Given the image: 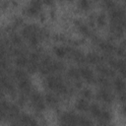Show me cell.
Returning a JSON list of instances; mask_svg holds the SVG:
<instances>
[{"mask_svg":"<svg viewBox=\"0 0 126 126\" xmlns=\"http://www.w3.org/2000/svg\"><path fill=\"white\" fill-rule=\"evenodd\" d=\"M119 99H120L121 101H123V102H126V93L121 92V94H120V95H119Z\"/></svg>","mask_w":126,"mask_h":126,"instance_id":"e575fe53","label":"cell"},{"mask_svg":"<svg viewBox=\"0 0 126 126\" xmlns=\"http://www.w3.org/2000/svg\"><path fill=\"white\" fill-rule=\"evenodd\" d=\"M97 71L100 74H102V76H105V77H114V75H115L113 70L108 69V68H106V67H104L102 65L97 66Z\"/></svg>","mask_w":126,"mask_h":126,"instance_id":"52a82bcc","label":"cell"},{"mask_svg":"<svg viewBox=\"0 0 126 126\" xmlns=\"http://www.w3.org/2000/svg\"><path fill=\"white\" fill-rule=\"evenodd\" d=\"M11 40H12V42H13L15 45H20V44L22 43V39H21V37H20L18 34H16V33L12 34V36H11Z\"/></svg>","mask_w":126,"mask_h":126,"instance_id":"4316f807","label":"cell"},{"mask_svg":"<svg viewBox=\"0 0 126 126\" xmlns=\"http://www.w3.org/2000/svg\"><path fill=\"white\" fill-rule=\"evenodd\" d=\"M110 118H111V116H110V113H109L108 111H106V110L101 111V113H100V115H99V119H100V122H101V123H106V122H108V121L110 120Z\"/></svg>","mask_w":126,"mask_h":126,"instance_id":"9a60e30c","label":"cell"},{"mask_svg":"<svg viewBox=\"0 0 126 126\" xmlns=\"http://www.w3.org/2000/svg\"><path fill=\"white\" fill-rule=\"evenodd\" d=\"M81 94H82V96H83L84 98H87V99H89V98L92 97V92H91L89 89H84V90L81 92Z\"/></svg>","mask_w":126,"mask_h":126,"instance_id":"4dcf8cb0","label":"cell"},{"mask_svg":"<svg viewBox=\"0 0 126 126\" xmlns=\"http://www.w3.org/2000/svg\"><path fill=\"white\" fill-rule=\"evenodd\" d=\"M116 53H117L119 56H125L126 51H125V49H124L123 47H118V48L116 49Z\"/></svg>","mask_w":126,"mask_h":126,"instance_id":"d6a6232c","label":"cell"},{"mask_svg":"<svg viewBox=\"0 0 126 126\" xmlns=\"http://www.w3.org/2000/svg\"><path fill=\"white\" fill-rule=\"evenodd\" d=\"M103 1V5L107 8V9H110L112 10L114 7H115V3L113 0H102Z\"/></svg>","mask_w":126,"mask_h":126,"instance_id":"83f0119b","label":"cell"},{"mask_svg":"<svg viewBox=\"0 0 126 126\" xmlns=\"http://www.w3.org/2000/svg\"><path fill=\"white\" fill-rule=\"evenodd\" d=\"M45 101L49 104V105H55L57 103V98L51 94H47L46 96H45Z\"/></svg>","mask_w":126,"mask_h":126,"instance_id":"e0dca14e","label":"cell"},{"mask_svg":"<svg viewBox=\"0 0 126 126\" xmlns=\"http://www.w3.org/2000/svg\"><path fill=\"white\" fill-rule=\"evenodd\" d=\"M90 111H91L92 115L94 116V117H99V115H100V113H101V110L99 109V107H98L96 104L91 105V106H90Z\"/></svg>","mask_w":126,"mask_h":126,"instance_id":"5bb4252c","label":"cell"},{"mask_svg":"<svg viewBox=\"0 0 126 126\" xmlns=\"http://www.w3.org/2000/svg\"><path fill=\"white\" fill-rule=\"evenodd\" d=\"M125 1H126V0H125Z\"/></svg>","mask_w":126,"mask_h":126,"instance_id":"60d3db41","label":"cell"},{"mask_svg":"<svg viewBox=\"0 0 126 126\" xmlns=\"http://www.w3.org/2000/svg\"><path fill=\"white\" fill-rule=\"evenodd\" d=\"M119 72H120V74H121L123 77H126V67H123V68L119 69Z\"/></svg>","mask_w":126,"mask_h":126,"instance_id":"d590c367","label":"cell"},{"mask_svg":"<svg viewBox=\"0 0 126 126\" xmlns=\"http://www.w3.org/2000/svg\"><path fill=\"white\" fill-rule=\"evenodd\" d=\"M79 5L82 9L87 10L90 8V0H79Z\"/></svg>","mask_w":126,"mask_h":126,"instance_id":"f1b7e54d","label":"cell"},{"mask_svg":"<svg viewBox=\"0 0 126 126\" xmlns=\"http://www.w3.org/2000/svg\"><path fill=\"white\" fill-rule=\"evenodd\" d=\"M19 123H21V124H27V125H35L36 124V121L33 118H32L31 116H29L27 114H24V115H22L19 118Z\"/></svg>","mask_w":126,"mask_h":126,"instance_id":"8992f818","label":"cell"},{"mask_svg":"<svg viewBox=\"0 0 126 126\" xmlns=\"http://www.w3.org/2000/svg\"><path fill=\"white\" fill-rule=\"evenodd\" d=\"M39 10L40 8H37V7H34V6H30L27 8L26 10V13L29 15V16H36L38 13H39Z\"/></svg>","mask_w":126,"mask_h":126,"instance_id":"4fadbf2b","label":"cell"},{"mask_svg":"<svg viewBox=\"0 0 126 126\" xmlns=\"http://www.w3.org/2000/svg\"><path fill=\"white\" fill-rule=\"evenodd\" d=\"M62 123L65 124H78V116L74 113H65L62 115Z\"/></svg>","mask_w":126,"mask_h":126,"instance_id":"277c9868","label":"cell"},{"mask_svg":"<svg viewBox=\"0 0 126 126\" xmlns=\"http://www.w3.org/2000/svg\"><path fill=\"white\" fill-rule=\"evenodd\" d=\"M14 76H15L17 79L22 80V79L27 78V73H26L25 71L21 70V69H18V70H15V72H14Z\"/></svg>","mask_w":126,"mask_h":126,"instance_id":"ac0fdd59","label":"cell"},{"mask_svg":"<svg viewBox=\"0 0 126 126\" xmlns=\"http://www.w3.org/2000/svg\"><path fill=\"white\" fill-rule=\"evenodd\" d=\"M32 104H33L34 108H35L37 111H41V110H43V109H44V107H45L43 100H40V101H36V102H32Z\"/></svg>","mask_w":126,"mask_h":126,"instance_id":"484cf974","label":"cell"},{"mask_svg":"<svg viewBox=\"0 0 126 126\" xmlns=\"http://www.w3.org/2000/svg\"><path fill=\"white\" fill-rule=\"evenodd\" d=\"M123 113H124V115L126 116V105L123 106Z\"/></svg>","mask_w":126,"mask_h":126,"instance_id":"74e56055","label":"cell"},{"mask_svg":"<svg viewBox=\"0 0 126 126\" xmlns=\"http://www.w3.org/2000/svg\"><path fill=\"white\" fill-rule=\"evenodd\" d=\"M86 61L91 64H97L101 61V58H99L98 55H96L95 53H89L86 57Z\"/></svg>","mask_w":126,"mask_h":126,"instance_id":"30bf717a","label":"cell"},{"mask_svg":"<svg viewBox=\"0 0 126 126\" xmlns=\"http://www.w3.org/2000/svg\"><path fill=\"white\" fill-rule=\"evenodd\" d=\"M89 105H88V102L84 99H78L77 102H76V108L81 110V111H86L88 109Z\"/></svg>","mask_w":126,"mask_h":126,"instance_id":"7c38bea8","label":"cell"},{"mask_svg":"<svg viewBox=\"0 0 126 126\" xmlns=\"http://www.w3.org/2000/svg\"><path fill=\"white\" fill-rule=\"evenodd\" d=\"M96 23H97V25L99 27L104 26V24H105V17H104V15H102V14L98 15L96 17Z\"/></svg>","mask_w":126,"mask_h":126,"instance_id":"f546056e","label":"cell"},{"mask_svg":"<svg viewBox=\"0 0 126 126\" xmlns=\"http://www.w3.org/2000/svg\"><path fill=\"white\" fill-rule=\"evenodd\" d=\"M97 82H98V84H99L102 88H106V87L109 86V83H108L107 79L105 78V76H100V77H98V78H97Z\"/></svg>","mask_w":126,"mask_h":126,"instance_id":"ffe728a7","label":"cell"},{"mask_svg":"<svg viewBox=\"0 0 126 126\" xmlns=\"http://www.w3.org/2000/svg\"><path fill=\"white\" fill-rule=\"evenodd\" d=\"M36 69H37V64H36V62L31 60V62L28 64V70H29V72L33 73V72L36 71Z\"/></svg>","mask_w":126,"mask_h":126,"instance_id":"d4e9b609","label":"cell"},{"mask_svg":"<svg viewBox=\"0 0 126 126\" xmlns=\"http://www.w3.org/2000/svg\"><path fill=\"white\" fill-rule=\"evenodd\" d=\"M110 19L112 21V23H117L119 20L121 19H124V16H125V11L121 8H113L110 12Z\"/></svg>","mask_w":126,"mask_h":126,"instance_id":"6da1fadb","label":"cell"},{"mask_svg":"<svg viewBox=\"0 0 126 126\" xmlns=\"http://www.w3.org/2000/svg\"><path fill=\"white\" fill-rule=\"evenodd\" d=\"M20 90L23 92V93H30L31 91V83L30 81L28 80V78H25V79H22V80H19V84H18Z\"/></svg>","mask_w":126,"mask_h":126,"instance_id":"5b68a950","label":"cell"},{"mask_svg":"<svg viewBox=\"0 0 126 126\" xmlns=\"http://www.w3.org/2000/svg\"><path fill=\"white\" fill-rule=\"evenodd\" d=\"M43 2L47 5H52L53 4V0H43Z\"/></svg>","mask_w":126,"mask_h":126,"instance_id":"8d00e7d4","label":"cell"},{"mask_svg":"<svg viewBox=\"0 0 126 126\" xmlns=\"http://www.w3.org/2000/svg\"><path fill=\"white\" fill-rule=\"evenodd\" d=\"M96 97H97L98 99H100V100H103L104 102H107V103H110V102L112 101V95H111V94H110L108 91H106L104 88L101 89V90L97 93Z\"/></svg>","mask_w":126,"mask_h":126,"instance_id":"3957f363","label":"cell"},{"mask_svg":"<svg viewBox=\"0 0 126 126\" xmlns=\"http://www.w3.org/2000/svg\"><path fill=\"white\" fill-rule=\"evenodd\" d=\"M38 59H39V55H38L37 53H32V54H31V60H32V61L37 62Z\"/></svg>","mask_w":126,"mask_h":126,"instance_id":"836d02e7","label":"cell"},{"mask_svg":"<svg viewBox=\"0 0 126 126\" xmlns=\"http://www.w3.org/2000/svg\"><path fill=\"white\" fill-rule=\"evenodd\" d=\"M80 70V75L89 83H93L94 82V75H93V72L87 68V67H82L79 69Z\"/></svg>","mask_w":126,"mask_h":126,"instance_id":"7a4b0ae2","label":"cell"},{"mask_svg":"<svg viewBox=\"0 0 126 126\" xmlns=\"http://www.w3.org/2000/svg\"><path fill=\"white\" fill-rule=\"evenodd\" d=\"M69 1H72V0H69Z\"/></svg>","mask_w":126,"mask_h":126,"instance_id":"f35d334b","label":"cell"},{"mask_svg":"<svg viewBox=\"0 0 126 126\" xmlns=\"http://www.w3.org/2000/svg\"><path fill=\"white\" fill-rule=\"evenodd\" d=\"M29 40H30V43H31V45H32V46H36L37 44H38V36H37V34L36 33H33V34H32L30 37H29Z\"/></svg>","mask_w":126,"mask_h":126,"instance_id":"44dd1931","label":"cell"},{"mask_svg":"<svg viewBox=\"0 0 126 126\" xmlns=\"http://www.w3.org/2000/svg\"><path fill=\"white\" fill-rule=\"evenodd\" d=\"M16 64L18 65V66H20V67H23V66H26V65H28V59L24 56V55H20V56H18L17 58H16Z\"/></svg>","mask_w":126,"mask_h":126,"instance_id":"2e32d148","label":"cell"},{"mask_svg":"<svg viewBox=\"0 0 126 126\" xmlns=\"http://www.w3.org/2000/svg\"><path fill=\"white\" fill-rule=\"evenodd\" d=\"M31 98H32V102H36V101L42 100V97H41L40 94H38V93H36V92H32V93Z\"/></svg>","mask_w":126,"mask_h":126,"instance_id":"603a6c76","label":"cell"},{"mask_svg":"<svg viewBox=\"0 0 126 126\" xmlns=\"http://www.w3.org/2000/svg\"><path fill=\"white\" fill-rule=\"evenodd\" d=\"M113 85L115 87V90L117 92H119V93L125 91V89H126V85H125L124 81L122 79H120V78H116L114 80V82H113Z\"/></svg>","mask_w":126,"mask_h":126,"instance_id":"ba28073f","label":"cell"},{"mask_svg":"<svg viewBox=\"0 0 126 126\" xmlns=\"http://www.w3.org/2000/svg\"><path fill=\"white\" fill-rule=\"evenodd\" d=\"M71 54H72V56L74 57V59H75L78 63L83 64V63L86 62V57L83 55V53H82L81 51H79V50H73Z\"/></svg>","mask_w":126,"mask_h":126,"instance_id":"9c48e42d","label":"cell"},{"mask_svg":"<svg viewBox=\"0 0 126 126\" xmlns=\"http://www.w3.org/2000/svg\"><path fill=\"white\" fill-rule=\"evenodd\" d=\"M68 75L74 79H78L80 75V70L79 69H75V68H71L69 71H68Z\"/></svg>","mask_w":126,"mask_h":126,"instance_id":"d6986e66","label":"cell"},{"mask_svg":"<svg viewBox=\"0 0 126 126\" xmlns=\"http://www.w3.org/2000/svg\"><path fill=\"white\" fill-rule=\"evenodd\" d=\"M79 31H80V32L82 33V34H84V35H90V30H89V28L86 26V25H80L79 26Z\"/></svg>","mask_w":126,"mask_h":126,"instance_id":"cb8c5ba5","label":"cell"},{"mask_svg":"<svg viewBox=\"0 0 126 126\" xmlns=\"http://www.w3.org/2000/svg\"><path fill=\"white\" fill-rule=\"evenodd\" d=\"M99 46L101 48V50H103L104 52L106 53H110L114 50V46L110 43V42H107V41H102L99 43Z\"/></svg>","mask_w":126,"mask_h":126,"instance_id":"8fae6325","label":"cell"},{"mask_svg":"<svg viewBox=\"0 0 126 126\" xmlns=\"http://www.w3.org/2000/svg\"><path fill=\"white\" fill-rule=\"evenodd\" d=\"M54 52L58 57H64L66 54V49L63 47H56L54 48Z\"/></svg>","mask_w":126,"mask_h":126,"instance_id":"7402d4cb","label":"cell"},{"mask_svg":"<svg viewBox=\"0 0 126 126\" xmlns=\"http://www.w3.org/2000/svg\"><path fill=\"white\" fill-rule=\"evenodd\" d=\"M95 1H97V0H95Z\"/></svg>","mask_w":126,"mask_h":126,"instance_id":"ab89813d","label":"cell"},{"mask_svg":"<svg viewBox=\"0 0 126 126\" xmlns=\"http://www.w3.org/2000/svg\"><path fill=\"white\" fill-rule=\"evenodd\" d=\"M78 124H81V125H87V124H92V122L87 119L86 117H78Z\"/></svg>","mask_w":126,"mask_h":126,"instance_id":"1f68e13d","label":"cell"}]
</instances>
